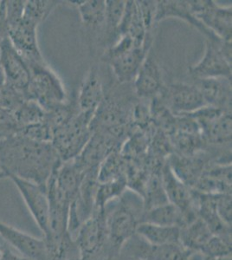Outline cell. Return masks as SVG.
<instances>
[{
    "mask_svg": "<svg viewBox=\"0 0 232 260\" xmlns=\"http://www.w3.org/2000/svg\"><path fill=\"white\" fill-rule=\"evenodd\" d=\"M200 254H203L204 257H212L214 259L231 257V240L212 235L200 251Z\"/></svg>",
    "mask_w": 232,
    "mask_h": 260,
    "instance_id": "f546056e",
    "label": "cell"
},
{
    "mask_svg": "<svg viewBox=\"0 0 232 260\" xmlns=\"http://www.w3.org/2000/svg\"><path fill=\"white\" fill-rule=\"evenodd\" d=\"M141 18L147 32L150 33L156 24L157 1H137Z\"/></svg>",
    "mask_w": 232,
    "mask_h": 260,
    "instance_id": "836d02e7",
    "label": "cell"
},
{
    "mask_svg": "<svg viewBox=\"0 0 232 260\" xmlns=\"http://www.w3.org/2000/svg\"><path fill=\"white\" fill-rule=\"evenodd\" d=\"M8 178L17 186L36 224L41 231L43 236H45L48 233L49 221V201L46 187L15 176Z\"/></svg>",
    "mask_w": 232,
    "mask_h": 260,
    "instance_id": "7c38bea8",
    "label": "cell"
},
{
    "mask_svg": "<svg viewBox=\"0 0 232 260\" xmlns=\"http://www.w3.org/2000/svg\"><path fill=\"white\" fill-rule=\"evenodd\" d=\"M0 237L21 256L29 260H46V244L43 237L37 238L1 220Z\"/></svg>",
    "mask_w": 232,
    "mask_h": 260,
    "instance_id": "9a60e30c",
    "label": "cell"
},
{
    "mask_svg": "<svg viewBox=\"0 0 232 260\" xmlns=\"http://www.w3.org/2000/svg\"><path fill=\"white\" fill-rule=\"evenodd\" d=\"M151 47V41L147 42L146 45L134 48L132 50L109 60L108 63L110 65L119 83L126 84L134 82Z\"/></svg>",
    "mask_w": 232,
    "mask_h": 260,
    "instance_id": "2e32d148",
    "label": "cell"
},
{
    "mask_svg": "<svg viewBox=\"0 0 232 260\" xmlns=\"http://www.w3.org/2000/svg\"><path fill=\"white\" fill-rule=\"evenodd\" d=\"M134 83V91L138 99L152 101L164 90L163 75L152 50L142 62Z\"/></svg>",
    "mask_w": 232,
    "mask_h": 260,
    "instance_id": "4fadbf2b",
    "label": "cell"
},
{
    "mask_svg": "<svg viewBox=\"0 0 232 260\" xmlns=\"http://www.w3.org/2000/svg\"><path fill=\"white\" fill-rule=\"evenodd\" d=\"M165 18H179L187 22L204 33L208 39L218 40L203 24L194 18L189 7L188 1H157L156 24Z\"/></svg>",
    "mask_w": 232,
    "mask_h": 260,
    "instance_id": "ffe728a7",
    "label": "cell"
},
{
    "mask_svg": "<svg viewBox=\"0 0 232 260\" xmlns=\"http://www.w3.org/2000/svg\"><path fill=\"white\" fill-rule=\"evenodd\" d=\"M194 190L210 194L231 193V163H210Z\"/></svg>",
    "mask_w": 232,
    "mask_h": 260,
    "instance_id": "ac0fdd59",
    "label": "cell"
},
{
    "mask_svg": "<svg viewBox=\"0 0 232 260\" xmlns=\"http://www.w3.org/2000/svg\"><path fill=\"white\" fill-rule=\"evenodd\" d=\"M6 178H7V175H6V172H5L3 168H2V166L0 164V181L3 180L4 179H6Z\"/></svg>",
    "mask_w": 232,
    "mask_h": 260,
    "instance_id": "8d00e7d4",
    "label": "cell"
},
{
    "mask_svg": "<svg viewBox=\"0 0 232 260\" xmlns=\"http://www.w3.org/2000/svg\"><path fill=\"white\" fill-rule=\"evenodd\" d=\"M221 42L207 39L202 58L189 70L192 79L218 77L231 79V61L223 54Z\"/></svg>",
    "mask_w": 232,
    "mask_h": 260,
    "instance_id": "30bf717a",
    "label": "cell"
},
{
    "mask_svg": "<svg viewBox=\"0 0 232 260\" xmlns=\"http://www.w3.org/2000/svg\"><path fill=\"white\" fill-rule=\"evenodd\" d=\"M82 260H92L100 254L108 240L105 210H95L82 222L73 238Z\"/></svg>",
    "mask_w": 232,
    "mask_h": 260,
    "instance_id": "8992f818",
    "label": "cell"
},
{
    "mask_svg": "<svg viewBox=\"0 0 232 260\" xmlns=\"http://www.w3.org/2000/svg\"><path fill=\"white\" fill-rule=\"evenodd\" d=\"M27 64L30 72L25 91L27 100L35 102L45 111L69 100L64 84L47 62H27Z\"/></svg>",
    "mask_w": 232,
    "mask_h": 260,
    "instance_id": "277c9868",
    "label": "cell"
},
{
    "mask_svg": "<svg viewBox=\"0 0 232 260\" xmlns=\"http://www.w3.org/2000/svg\"><path fill=\"white\" fill-rule=\"evenodd\" d=\"M114 205H107V232L110 250L120 251L124 244L136 234L139 224L144 213V202L141 195L129 190L123 192Z\"/></svg>",
    "mask_w": 232,
    "mask_h": 260,
    "instance_id": "7a4b0ae2",
    "label": "cell"
},
{
    "mask_svg": "<svg viewBox=\"0 0 232 260\" xmlns=\"http://www.w3.org/2000/svg\"><path fill=\"white\" fill-rule=\"evenodd\" d=\"M20 131L14 111L0 107V141L18 136Z\"/></svg>",
    "mask_w": 232,
    "mask_h": 260,
    "instance_id": "4dcf8cb0",
    "label": "cell"
},
{
    "mask_svg": "<svg viewBox=\"0 0 232 260\" xmlns=\"http://www.w3.org/2000/svg\"><path fill=\"white\" fill-rule=\"evenodd\" d=\"M24 0H6L8 39L27 62H45L38 40L39 24L23 18Z\"/></svg>",
    "mask_w": 232,
    "mask_h": 260,
    "instance_id": "3957f363",
    "label": "cell"
},
{
    "mask_svg": "<svg viewBox=\"0 0 232 260\" xmlns=\"http://www.w3.org/2000/svg\"><path fill=\"white\" fill-rule=\"evenodd\" d=\"M62 160L51 142H36L22 136L0 141V164L9 176L46 187Z\"/></svg>",
    "mask_w": 232,
    "mask_h": 260,
    "instance_id": "6da1fadb",
    "label": "cell"
},
{
    "mask_svg": "<svg viewBox=\"0 0 232 260\" xmlns=\"http://www.w3.org/2000/svg\"><path fill=\"white\" fill-rule=\"evenodd\" d=\"M141 222L179 228L186 225L182 212L169 202L144 211Z\"/></svg>",
    "mask_w": 232,
    "mask_h": 260,
    "instance_id": "603a6c76",
    "label": "cell"
},
{
    "mask_svg": "<svg viewBox=\"0 0 232 260\" xmlns=\"http://www.w3.org/2000/svg\"><path fill=\"white\" fill-rule=\"evenodd\" d=\"M136 234L151 245L180 244V228L141 222Z\"/></svg>",
    "mask_w": 232,
    "mask_h": 260,
    "instance_id": "44dd1931",
    "label": "cell"
},
{
    "mask_svg": "<svg viewBox=\"0 0 232 260\" xmlns=\"http://www.w3.org/2000/svg\"><path fill=\"white\" fill-rule=\"evenodd\" d=\"M192 83L200 90L207 106L231 111V79L202 78L193 79Z\"/></svg>",
    "mask_w": 232,
    "mask_h": 260,
    "instance_id": "e0dca14e",
    "label": "cell"
},
{
    "mask_svg": "<svg viewBox=\"0 0 232 260\" xmlns=\"http://www.w3.org/2000/svg\"><path fill=\"white\" fill-rule=\"evenodd\" d=\"M164 106L175 115H190L207 106L193 83H174L159 95Z\"/></svg>",
    "mask_w": 232,
    "mask_h": 260,
    "instance_id": "ba28073f",
    "label": "cell"
},
{
    "mask_svg": "<svg viewBox=\"0 0 232 260\" xmlns=\"http://www.w3.org/2000/svg\"><path fill=\"white\" fill-rule=\"evenodd\" d=\"M5 87H6V81H5V77H4L3 71H2V69L0 66V96L3 93Z\"/></svg>",
    "mask_w": 232,
    "mask_h": 260,
    "instance_id": "d590c367",
    "label": "cell"
},
{
    "mask_svg": "<svg viewBox=\"0 0 232 260\" xmlns=\"http://www.w3.org/2000/svg\"><path fill=\"white\" fill-rule=\"evenodd\" d=\"M127 161L120 150L114 151L101 163L98 169V181L100 183L125 179Z\"/></svg>",
    "mask_w": 232,
    "mask_h": 260,
    "instance_id": "484cf974",
    "label": "cell"
},
{
    "mask_svg": "<svg viewBox=\"0 0 232 260\" xmlns=\"http://www.w3.org/2000/svg\"><path fill=\"white\" fill-rule=\"evenodd\" d=\"M167 162L174 175L193 189L209 164L214 161L210 154L202 151L192 155L171 154Z\"/></svg>",
    "mask_w": 232,
    "mask_h": 260,
    "instance_id": "5bb4252c",
    "label": "cell"
},
{
    "mask_svg": "<svg viewBox=\"0 0 232 260\" xmlns=\"http://www.w3.org/2000/svg\"><path fill=\"white\" fill-rule=\"evenodd\" d=\"M0 66L6 85L24 93L25 95L30 75L29 66L12 45L8 37L0 46Z\"/></svg>",
    "mask_w": 232,
    "mask_h": 260,
    "instance_id": "8fae6325",
    "label": "cell"
},
{
    "mask_svg": "<svg viewBox=\"0 0 232 260\" xmlns=\"http://www.w3.org/2000/svg\"><path fill=\"white\" fill-rule=\"evenodd\" d=\"M216 210L222 221L231 228V193L216 195Z\"/></svg>",
    "mask_w": 232,
    "mask_h": 260,
    "instance_id": "d6a6232c",
    "label": "cell"
},
{
    "mask_svg": "<svg viewBox=\"0 0 232 260\" xmlns=\"http://www.w3.org/2000/svg\"><path fill=\"white\" fill-rule=\"evenodd\" d=\"M67 260H82V258L80 257L79 255H75V256H72V257H69Z\"/></svg>",
    "mask_w": 232,
    "mask_h": 260,
    "instance_id": "74e56055",
    "label": "cell"
},
{
    "mask_svg": "<svg viewBox=\"0 0 232 260\" xmlns=\"http://www.w3.org/2000/svg\"><path fill=\"white\" fill-rule=\"evenodd\" d=\"M94 113L80 112L53 131L51 144L62 162L76 159L92 136L90 122Z\"/></svg>",
    "mask_w": 232,
    "mask_h": 260,
    "instance_id": "5b68a950",
    "label": "cell"
},
{
    "mask_svg": "<svg viewBox=\"0 0 232 260\" xmlns=\"http://www.w3.org/2000/svg\"><path fill=\"white\" fill-rule=\"evenodd\" d=\"M14 111L21 129L29 125L45 121L46 112L40 105L30 100H25ZM21 132V131H20Z\"/></svg>",
    "mask_w": 232,
    "mask_h": 260,
    "instance_id": "f1b7e54d",
    "label": "cell"
},
{
    "mask_svg": "<svg viewBox=\"0 0 232 260\" xmlns=\"http://www.w3.org/2000/svg\"><path fill=\"white\" fill-rule=\"evenodd\" d=\"M2 253H3V245H0V260L2 257Z\"/></svg>",
    "mask_w": 232,
    "mask_h": 260,
    "instance_id": "f35d334b",
    "label": "cell"
},
{
    "mask_svg": "<svg viewBox=\"0 0 232 260\" xmlns=\"http://www.w3.org/2000/svg\"><path fill=\"white\" fill-rule=\"evenodd\" d=\"M18 136H24L36 142H51L53 132L47 122L44 121L23 127Z\"/></svg>",
    "mask_w": 232,
    "mask_h": 260,
    "instance_id": "1f68e13d",
    "label": "cell"
},
{
    "mask_svg": "<svg viewBox=\"0 0 232 260\" xmlns=\"http://www.w3.org/2000/svg\"><path fill=\"white\" fill-rule=\"evenodd\" d=\"M8 37L7 18H6V0L0 1V46Z\"/></svg>",
    "mask_w": 232,
    "mask_h": 260,
    "instance_id": "e575fe53",
    "label": "cell"
},
{
    "mask_svg": "<svg viewBox=\"0 0 232 260\" xmlns=\"http://www.w3.org/2000/svg\"><path fill=\"white\" fill-rule=\"evenodd\" d=\"M218 260H231V257H224V258H221V259Z\"/></svg>",
    "mask_w": 232,
    "mask_h": 260,
    "instance_id": "60d3db41",
    "label": "cell"
},
{
    "mask_svg": "<svg viewBox=\"0 0 232 260\" xmlns=\"http://www.w3.org/2000/svg\"><path fill=\"white\" fill-rule=\"evenodd\" d=\"M194 18L220 41L231 42L232 7L222 6L215 1H188Z\"/></svg>",
    "mask_w": 232,
    "mask_h": 260,
    "instance_id": "52a82bcc",
    "label": "cell"
},
{
    "mask_svg": "<svg viewBox=\"0 0 232 260\" xmlns=\"http://www.w3.org/2000/svg\"><path fill=\"white\" fill-rule=\"evenodd\" d=\"M212 234L206 223L197 219L180 228V244L189 251L200 253Z\"/></svg>",
    "mask_w": 232,
    "mask_h": 260,
    "instance_id": "7402d4cb",
    "label": "cell"
},
{
    "mask_svg": "<svg viewBox=\"0 0 232 260\" xmlns=\"http://www.w3.org/2000/svg\"><path fill=\"white\" fill-rule=\"evenodd\" d=\"M202 260H218V259H214V258H212V257H204L203 258H202Z\"/></svg>",
    "mask_w": 232,
    "mask_h": 260,
    "instance_id": "ab89813d",
    "label": "cell"
},
{
    "mask_svg": "<svg viewBox=\"0 0 232 260\" xmlns=\"http://www.w3.org/2000/svg\"><path fill=\"white\" fill-rule=\"evenodd\" d=\"M126 188V180L124 179L103 183L99 182L97 186L94 211L104 209L109 202L120 198Z\"/></svg>",
    "mask_w": 232,
    "mask_h": 260,
    "instance_id": "4316f807",
    "label": "cell"
},
{
    "mask_svg": "<svg viewBox=\"0 0 232 260\" xmlns=\"http://www.w3.org/2000/svg\"><path fill=\"white\" fill-rule=\"evenodd\" d=\"M162 183L168 201L182 212L186 225L197 219L196 191L179 180L164 161L161 169Z\"/></svg>",
    "mask_w": 232,
    "mask_h": 260,
    "instance_id": "9c48e42d",
    "label": "cell"
},
{
    "mask_svg": "<svg viewBox=\"0 0 232 260\" xmlns=\"http://www.w3.org/2000/svg\"><path fill=\"white\" fill-rule=\"evenodd\" d=\"M103 98L104 90L100 69L97 65H93L82 81L77 96V104L82 112L94 114Z\"/></svg>",
    "mask_w": 232,
    "mask_h": 260,
    "instance_id": "d6986e66",
    "label": "cell"
},
{
    "mask_svg": "<svg viewBox=\"0 0 232 260\" xmlns=\"http://www.w3.org/2000/svg\"><path fill=\"white\" fill-rule=\"evenodd\" d=\"M126 1L123 0H107L104 24V41L110 47L117 40L118 30L123 18ZM108 47V48H109Z\"/></svg>",
    "mask_w": 232,
    "mask_h": 260,
    "instance_id": "d4e9b609",
    "label": "cell"
},
{
    "mask_svg": "<svg viewBox=\"0 0 232 260\" xmlns=\"http://www.w3.org/2000/svg\"><path fill=\"white\" fill-rule=\"evenodd\" d=\"M71 6L77 7L79 11L82 23L91 30H99L104 28L106 4L103 0L89 1H68Z\"/></svg>",
    "mask_w": 232,
    "mask_h": 260,
    "instance_id": "cb8c5ba5",
    "label": "cell"
},
{
    "mask_svg": "<svg viewBox=\"0 0 232 260\" xmlns=\"http://www.w3.org/2000/svg\"><path fill=\"white\" fill-rule=\"evenodd\" d=\"M62 3L61 1H50V0H29L24 1L23 18L31 21L35 24H40L44 22L50 12L56 6Z\"/></svg>",
    "mask_w": 232,
    "mask_h": 260,
    "instance_id": "83f0119b",
    "label": "cell"
}]
</instances>
